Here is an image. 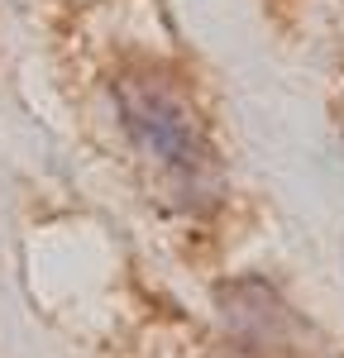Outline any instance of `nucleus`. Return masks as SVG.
I'll return each instance as SVG.
<instances>
[{"mask_svg":"<svg viewBox=\"0 0 344 358\" xmlns=\"http://www.w3.org/2000/svg\"><path fill=\"white\" fill-rule=\"evenodd\" d=\"M115 110H120L124 134L134 138V148L148 153L177 182L201 192V182L215 177V148L206 138V124L172 82H163V77H120L115 82Z\"/></svg>","mask_w":344,"mask_h":358,"instance_id":"nucleus-1","label":"nucleus"},{"mask_svg":"<svg viewBox=\"0 0 344 358\" xmlns=\"http://www.w3.org/2000/svg\"><path fill=\"white\" fill-rule=\"evenodd\" d=\"M220 310H225L229 330L244 349L254 354H273V349H296L306 325L292 315V306L258 277H244V282H225L220 287Z\"/></svg>","mask_w":344,"mask_h":358,"instance_id":"nucleus-2","label":"nucleus"}]
</instances>
